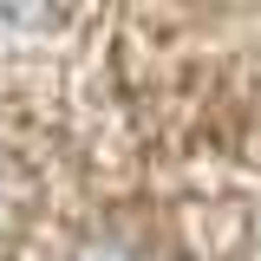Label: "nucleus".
Returning a JSON list of instances; mask_svg holds the SVG:
<instances>
[{
  "label": "nucleus",
  "instance_id": "f257e3e1",
  "mask_svg": "<svg viewBox=\"0 0 261 261\" xmlns=\"http://www.w3.org/2000/svg\"><path fill=\"white\" fill-rule=\"evenodd\" d=\"M39 261H176L170 235H163L150 216H130V209H98V216H79L46 235V255Z\"/></svg>",
  "mask_w": 261,
  "mask_h": 261
},
{
  "label": "nucleus",
  "instance_id": "f03ea898",
  "mask_svg": "<svg viewBox=\"0 0 261 261\" xmlns=\"http://www.w3.org/2000/svg\"><path fill=\"white\" fill-rule=\"evenodd\" d=\"M20 183H27V144L13 118H0V216L20 202Z\"/></svg>",
  "mask_w": 261,
  "mask_h": 261
}]
</instances>
